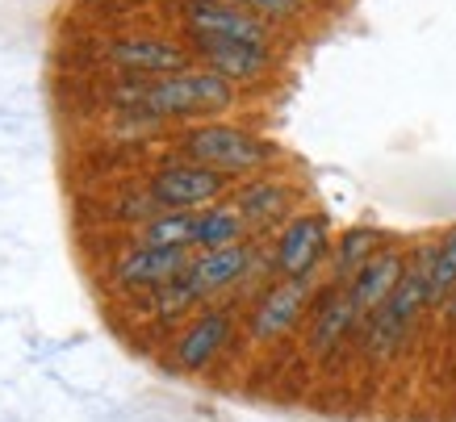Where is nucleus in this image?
Masks as SVG:
<instances>
[{
  "mask_svg": "<svg viewBox=\"0 0 456 422\" xmlns=\"http://www.w3.org/2000/svg\"><path fill=\"white\" fill-rule=\"evenodd\" d=\"M402 276H406V259H402V251H394V247L377 251V256L347 280V297H352V305H356L360 318H369V313L381 310V305L389 301V293L398 288Z\"/></svg>",
  "mask_w": 456,
  "mask_h": 422,
  "instance_id": "obj_7",
  "label": "nucleus"
},
{
  "mask_svg": "<svg viewBox=\"0 0 456 422\" xmlns=\"http://www.w3.org/2000/svg\"><path fill=\"white\" fill-rule=\"evenodd\" d=\"M423 305H431V251L419 256V264L406 268V276L398 280V288L389 293V301L373 313V327H369V352L389 355L398 352L402 339L411 335L415 318Z\"/></svg>",
  "mask_w": 456,
  "mask_h": 422,
  "instance_id": "obj_1",
  "label": "nucleus"
},
{
  "mask_svg": "<svg viewBox=\"0 0 456 422\" xmlns=\"http://www.w3.org/2000/svg\"><path fill=\"white\" fill-rule=\"evenodd\" d=\"M243 9H251V13L260 17H289L297 13V0H239Z\"/></svg>",
  "mask_w": 456,
  "mask_h": 422,
  "instance_id": "obj_20",
  "label": "nucleus"
},
{
  "mask_svg": "<svg viewBox=\"0 0 456 422\" xmlns=\"http://www.w3.org/2000/svg\"><path fill=\"white\" fill-rule=\"evenodd\" d=\"M226 189V176L201 164H172L159 167L151 180V201L159 209H197V205L214 201Z\"/></svg>",
  "mask_w": 456,
  "mask_h": 422,
  "instance_id": "obj_4",
  "label": "nucleus"
},
{
  "mask_svg": "<svg viewBox=\"0 0 456 422\" xmlns=\"http://www.w3.org/2000/svg\"><path fill=\"white\" fill-rule=\"evenodd\" d=\"M305 305V280H285V285L268 288L256 305V318H251V339H277L297 322V313Z\"/></svg>",
  "mask_w": 456,
  "mask_h": 422,
  "instance_id": "obj_13",
  "label": "nucleus"
},
{
  "mask_svg": "<svg viewBox=\"0 0 456 422\" xmlns=\"http://www.w3.org/2000/svg\"><path fill=\"white\" fill-rule=\"evenodd\" d=\"M110 59L126 71H147V76H180L189 68V55L159 38H118L110 46Z\"/></svg>",
  "mask_w": 456,
  "mask_h": 422,
  "instance_id": "obj_9",
  "label": "nucleus"
},
{
  "mask_svg": "<svg viewBox=\"0 0 456 422\" xmlns=\"http://www.w3.org/2000/svg\"><path fill=\"white\" fill-rule=\"evenodd\" d=\"M189 4H193V0H189Z\"/></svg>",
  "mask_w": 456,
  "mask_h": 422,
  "instance_id": "obj_21",
  "label": "nucleus"
},
{
  "mask_svg": "<svg viewBox=\"0 0 456 422\" xmlns=\"http://www.w3.org/2000/svg\"><path fill=\"white\" fill-rule=\"evenodd\" d=\"M235 201H239L235 209L248 218V226H264V222L281 218V209H285V189L273 184V180H260V184H248Z\"/></svg>",
  "mask_w": 456,
  "mask_h": 422,
  "instance_id": "obj_18",
  "label": "nucleus"
},
{
  "mask_svg": "<svg viewBox=\"0 0 456 422\" xmlns=\"http://www.w3.org/2000/svg\"><path fill=\"white\" fill-rule=\"evenodd\" d=\"M226 339H231V313H201L193 327L180 335L176 343V368L180 372H201V368L214 364V355L226 347Z\"/></svg>",
  "mask_w": 456,
  "mask_h": 422,
  "instance_id": "obj_10",
  "label": "nucleus"
},
{
  "mask_svg": "<svg viewBox=\"0 0 456 422\" xmlns=\"http://www.w3.org/2000/svg\"><path fill=\"white\" fill-rule=\"evenodd\" d=\"M184 150H189L201 167H214L222 176L256 172L260 164L273 159V147H268L264 138L239 130V126H197V130L184 134Z\"/></svg>",
  "mask_w": 456,
  "mask_h": 422,
  "instance_id": "obj_3",
  "label": "nucleus"
},
{
  "mask_svg": "<svg viewBox=\"0 0 456 422\" xmlns=\"http://www.w3.org/2000/svg\"><path fill=\"white\" fill-rule=\"evenodd\" d=\"M197 231V214L189 209H167L159 218L142 222L139 231V247H189Z\"/></svg>",
  "mask_w": 456,
  "mask_h": 422,
  "instance_id": "obj_16",
  "label": "nucleus"
},
{
  "mask_svg": "<svg viewBox=\"0 0 456 422\" xmlns=\"http://www.w3.org/2000/svg\"><path fill=\"white\" fill-rule=\"evenodd\" d=\"M184 17H189L193 38H226L264 46V26L243 9H231V4H218V0H193Z\"/></svg>",
  "mask_w": 456,
  "mask_h": 422,
  "instance_id": "obj_8",
  "label": "nucleus"
},
{
  "mask_svg": "<svg viewBox=\"0 0 456 422\" xmlns=\"http://www.w3.org/2000/svg\"><path fill=\"white\" fill-rule=\"evenodd\" d=\"M327 251V218H318V214H305V218H293L277 239V264L281 276H289V280H305V276L314 272V264L322 259Z\"/></svg>",
  "mask_w": 456,
  "mask_h": 422,
  "instance_id": "obj_6",
  "label": "nucleus"
},
{
  "mask_svg": "<svg viewBox=\"0 0 456 422\" xmlns=\"http://www.w3.org/2000/svg\"><path fill=\"white\" fill-rule=\"evenodd\" d=\"M248 234V218L239 209H226V205H214L206 214H197V231H193V247L201 251H222V247L243 243Z\"/></svg>",
  "mask_w": 456,
  "mask_h": 422,
  "instance_id": "obj_15",
  "label": "nucleus"
},
{
  "mask_svg": "<svg viewBox=\"0 0 456 422\" xmlns=\"http://www.w3.org/2000/svg\"><path fill=\"white\" fill-rule=\"evenodd\" d=\"M456 288V231L444 234V243L431 251V305H440Z\"/></svg>",
  "mask_w": 456,
  "mask_h": 422,
  "instance_id": "obj_19",
  "label": "nucleus"
},
{
  "mask_svg": "<svg viewBox=\"0 0 456 422\" xmlns=\"http://www.w3.org/2000/svg\"><path fill=\"white\" fill-rule=\"evenodd\" d=\"M248 268H251V251L243 243H235V247H222V251H201V259L189 264L184 280H189V288L197 297H209L218 288L235 285L239 276H248Z\"/></svg>",
  "mask_w": 456,
  "mask_h": 422,
  "instance_id": "obj_12",
  "label": "nucleus"
},
{
  "mask_svg": "<svg viewBox=\"0 0 456 422\" xmlns=\"http://www.w3.org/2000/svg\"><path fill=\"white\" fill-rule=\"evenodd\" d=\"M360 322L356 305H352V297L344 293H331V297L318 305V318H314V335H310V347H314L318 355H327L331 347H339V343L352 335V327Z\"/></svg>",
  "mask_w": 456,
  "mask_h": 422,
  "instance_id": "obj_14",
  "label": "nucleus"
},
{
  "mask_svg": "<svg viewBox=\"0 0 456 422\" xmlns=\"http://www.w3.org/2000/svg\"><path fill=\"white\" fill-rule=\"evenodd\" d=\"M235 101V88L214 76V71H180V76H164L159 84L142 88L139 105L164 118H193V113H218Z\"/></svg>",
  "mask_w": 456,
  "mask_h": 422,
  "instance_id": "obj_2",
  "label": "nucleus"
},
{
  "mask_svg": "<svg viewBox=\"0 0 456 422\" xmlns=\"http://www.w3.org/2000/svg\"><path fill=\"white\" fill-rule=\"evenodd\" d=\"M201 59L209 63L214 76L222 80H256L268 68V51L264 46H251V42H226V38H193Z\"/></svg>",
  "mask_w": 456,
  "mask_h": 422,
  "instance_id": "obj_11",
  "label": "nucleus"
},
{
  "mask_svg": "<svg viewBox=\"0 0 456 422\" xmlns=\"http://www.w3.org/2000/svg\"><path fill=\"white\" fill-rule=\"evenodd\" d=\"M193 259L184 256V247H134L130 256L113 264V285L122 288H159L172 285L189 272Z\"/></svg>",
  "mask_w": 456,
  "mask_h": 422,
  "instance_id": "obj_5",
  "label": "nucleus"
},
{
  "mask_svg": "<svg viewBox=\"0 0 456 422\" xmlns=\"http://www.w3.org/2000/svg\"><path fill=\"white\" fill-rule=\"evenodd\" d=\"M377 251H381V231H369V226L347 231L339 239V251H335V280H352Z\"/></svg>",
  "mask_w": 456,
  "mask_h": 422,
  "instance_id": "obj_17",
  "label": "nucleus"
}]
</instances>
